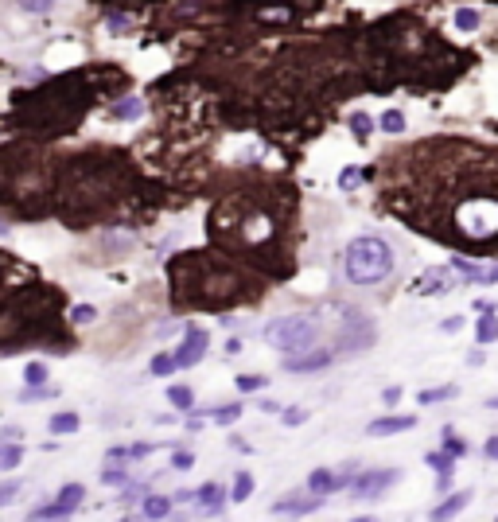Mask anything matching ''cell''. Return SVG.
<instances>
[{"label":"cell","instance_id":"cell-1","mask_svg":"<svg viewBox=\"0 0 498 522\" xmlns=\"http://www.w3.org/2000/svg\"><path fill=\"white\" fill-rule=\"evenodd\" d=\"M175 281V300L187 308H234L245 300V277L219 254H187L168 265Z\"/></svg>","mask_w":498,"mask_h":522},{"label":"cell","instance_id":"cell-2","mask_svg":"<svg viewBox=\"0 0 498 522\" xmlns=\"http://www.w3.org/2000/svg\"><path fill=\"white\" fill-rule=\"evenodd\" d=\"M393 265H397L393 246L377 234H358L343 254V269H347L351 285H382L393 273Z\"/></svg>","mask_w":498,"mask_h":522},{"label":"cell","instance_id":"cell-3","mask_svg":"<svg viewBox=\"0 0 498 522\" xmlns=\"http://www.w3.org/2000/svg\"><path fill=\"white\" fill-rule=\"evenodd\" d=\"M265 340L277 347L280 355H296L316 347L319 340V324L312 316H277L265 324Z\"/></svg>","mask_w":498,"mask_h":522},{"label":"cell","instance_id":"cell-4","mask_svg":"<svg viewBox=\"0 0 498 522\" xmlns=\"http://www.w3.org/2000/svg\"><path fill=\"white\" fill-rule=\"evenodd\" d=\"M374 340H377V331H374V324H370L362 312H347V316H343V328H339V347L343 351H366Z\"/></svg>","mask_w":498,"mask_h":522},{"label":"cell","instance_id":"cell-5","mask_svg":"<svg viewBox=\"0 0 498 522\" xmlns=\"http://www.w3.org/2000/svg\"><path fill=\"white\" fill-rule=\"evenodd\" d=\"M401 479V472L397 468H377V472H358L351 484V495L354 499H377L386 487H393Z\"/></svg>","mask_w":498,"mask_h":522},{"label":"cell","instance_id":"cell-6","mask_svg":"<svg viewBox=\"0 0 498 522\" xmlns=\"http://www.w3.org/2000/svg\"><path fill=\"white\" fill-rule=\"evenodd\" d=\"M210 347V335L199 324H187V331H183L179 347H175V363H179V370H187V366L203 363V355H207Z\"/></svg>","mask_w":498,"mask_h":522},{"label":"cell","instance_id":"cell-7","mask_svg":"<svg viewBox=\"0 0 498 522\" xmlns=\"http://www.w3.org/2000/svg\"><path fill=\"white\" fill-rule=\"evenodd\" d=\"M331 363H335V351H327V347H308V351L284 355V370H288V375H312V370H327Z\"/></svg>","mask_w":498,"mask_h":522},{"label":"cell","instance_id":"cell-8","mask_svg":"<svg viewBox=\"0 0 498 522\" xmlns=\"http://www.w3.org/2000/svg\"><path fill=\"white\" fill-rule=\"evenodd\" d=\"M451 289H456V269H451V265L425 269V273L413 281L416 296H440V292H451Z\"/></svg>","mask_w":498,"mask_h":522},{"label":"cell","instance_id":"cell-9","mask_svg":"<svg viewBox=\"0 0 498 522\" xmlns=\"http://www.w3.org/2000/svg\"><path fill=\"white\" fill-rule=\"evenodd\" d=\"M323 507V495H316V491H308V495H284L273 503V514H284V519H304V514H316V510Z\"/></svg>","mask_w":498,"mask_h":522},{"label":"cell","instance_id":"cell-10","mask_svg":"<svg viewBox=\"0 0 498 522\" xmlns=\"http://www.w3.org/2000/svg\"><path fill=\"white\" fill-rule=\"evenodd\" d=\"M413 425H416L413 413H393V417H377V421H370L366 433H370V437H393V433H409Z\"/></svg>","mask_w":498,"mask_h":522},{"label":"cell","instance_id":"cell-11","mask_svg":"<svg viewBox=\"0 0 498 522\" xmlns=\"http://www.w3.org/2000/svg\"><path fill=\"white\" fill-rule=\"evenodd\" d=\"M451 269L463 273L471 285H495V281H498V269L495 265H475V261H467V257H451Z\"/></svg>","mask_w":498,"mask_h":522},{"label":"cell","instance_id":"cell-12","mask_svg":"<svg viewBox=\"0 0 498 522\" xmlns=\"http://www.w3.org/2000/svg\"><path fill=\"white\" fill-rule=\"evenodd\" d=\"M226 487L222 484H203L199 487V510L203 514H222V507H226Z\"/></svg>","mask_w":498,"mask_h":522},{"label":"cell","instance_id":"cell-13","mask_svg":"<svg viewBox=\"0 0 498 522\" xmlns=\"http://www.w3.org/2000/svg\"><path fill=\"white\" fill-rule=\"evenodd\" d=\"M467 503H471V491H451V495L444 499L440 507H432L428 514H432V519H451V514H460Z\"/></svg>","mask_w":498,"mask_h":522},{"label":"cell","instance_id":"cell-14","mask_svg":"<svg viewBox=\"0 0 498 522\" xmlns=\"http://www.w3.org/2000/svg\"><path fill=\"white\" fill-rule=\"evenodd\" d=\"M171 503L175 499H168V495H145L140 499V519H168Z\"/></svg>","mask_w":498,"mask_h":522},{"label":"cell","instance_id":"cell-15","mask_svg":"<svg viewBox=\"0 0 498 522\" xmlns=\"http://www.w3.org/2000/svg\"><path fill=\"white\" fill-rule=\"evenodd\" d=\"M129 479H133V475H129V460H105L101 484H110V487H125Z\"/></svg>","mask_w":498,"mask_h":522},{"label":"cell","instance_id":"cell-16","mask_svg":"<svg viewBox=\"0 0 498 522\" xmlns=\"http://www.w3.org/2000/svg\"><path fill=\"white\" fill-rule=\"evenodd\" d=\"M74 507H66L62 499H55V503H43V507H32L27 510V519H71Z\"/></svg>","mask_w":498,"mask_h":522},{"label":"cell","instance_id":"cell-17","mask_svg":"<svg viewBox=\"0 0 498 522\" xmlns=\"http://www.w3.org/2000/svg\"><path fill=\"white\" fill-rule=\"evenodd\" d=\"M475 340H479V343H495V340H498V316H495V312H479Z\"/></svg>","mask_w":498,"mask_h":522},{"label":"cell","instance_id":"cell-18","mask_svg":"<svg viewBox=\"0 0 498 522\" xmlns=\"http://www.w3.org/2000/svg\"><path fill=\"white\" fill-rule=\"evenodd\" d=\"M78 413H51V421H47V429L59 437V433H78Z\"/></svg>","mask_w":498,"mask_h":522},{"label":"cell","instance_id":"cell-19","mask_svg":"<svg viewBox=\"0 0 498 522\" xmlns=\"http://www.w3.org/2000/svg\"><path fill=\"white\" fill-rule=\"evenodd\" d=\"M249 495H253V475L238 472V475H234V487H230V503H245Z\"/></svg>","mask_w":498,"mask_h":522},{"label":"cell","instance_id":"cell-20","mask_svg":"<svg viewBox=\"0 0 498 522\" xmlns=\"http://www.w3.org/2000/svg\"><path fill=\"white\" fill-rule=\"evenodd\" d=\"M456 394H460V386H436V390H421L416 401H421V405H436V401H448V398H456Z\"/></svg>","mask_w":498,"mask_h":522},{"label":"cell","instance_id":"cell-21","mask_svg":"<svg viewBox=\"0 0 498 522\" xmlns=\"http://www.w3.org/2000/svg\"><path fill=\"white\" fill-rule=\"evenodd\" d=\"M113 113H117L121 121H136V117L145 113V106H140V97H121V102L113 106Z\"/></svg>","mask_w":498,"mask_h":522},{"label":"cell","instance_id":"cell-22","mask_svg":"<svg viewBox=\"0 0 498 522\" xmlns=\"http://www.w3.org/2000/svg\"><path fill=\"white\" fill-rule=\"evenodd\" d=\"M168 401L175 405V410H183V413H191V410H195V394H191V386H171V390H168Z\"/></svg>","mask_w":498,"mask_h":522},{"label":"cell","instance_id":"cell-23","mask_svg":"<svg viewBox=\"0 0 498 522\" xmlns=\"http://www.w3.org/2000/svg\"><path fill=\"white\" fill-rule=\"evenodd\" d=\"M148 370H152V375L156 378H168L171 370H179V363H175V355H152V363H148Z\"/></svg>","mask_w":498,"mask_h":522},{"label":"cell","instance_id":"cell-24","mask_svg":"<svg viewBox=\"0 0 498 522\" xmlns=\"http://www.w3.org/2000/svg\"><path fill=\"white\" fill-rule=\"evenodd\" d=\"M210 417H214V425H234L238 417H242V405L238 401H230V405H219V410H207Z\"/></svg>","mask_w":498,"mask_h":522},{"label":"cell","instance_id":"cell-25","mask_svg":"<svg viewBox=\"0 0 498 522\" xmlns=\"http://www.w3.org/2000/svg\"><path fill=\"white\" fill-rule=\"evenodd\" d=\"M440 440H444V449H448L451 456H456V460H460V456H467V444H463V440L456 437V429H451V425L440 429Z\"/></svg>","mask_w":498,"mask_h":522},{"label":"cell","instance_id":"cell-26","mask_svg":"<svg viewBox=\"0 0 498 522\" xmlns=\"http://www.w3.org/2000/svg\"><path fill=\"white\" fill-rule=\"evenodd\" d=\"M20 460H24V449H20V444H0V468H4V472L20 468Z\"/></svg>","mask_w":498,"mask_h":522},{"label":"cell","instance_id":"cell-27","mask_svg":"<svg viewBox=\"0 0 498 522\" xmlns=\"http://www.w3.org/2000/svg\"><path fill=\"white\" fill-rule=\"evenodd\" d=\"M24 382L27 386H47V363H39V359L36 363H27L24 366Z\"/></svg>","mask_w":498,"mask_h":522},{"label":"cell","instance_id":"cell-28","mask_svg":"<svg viewBox=\"0 0 498 522\" xmlns=\"http://www.w3.org/2000/svg\"><path fill=\"white\" fill-rule=\"evenodd\" d=\"M55 394H59V390H51V386H24L20 390V401H47V398H55Z\"/></svg>","mask_w":498,"mask_h":522},{"label":"cell","instance_id":"cell-29","mask_svg":"<svg viewBox=\"0 0 498 522\" xmlns=\"http://www.w3.org/2000/svg\"><path fill=\"white\" fill-rule=\"evenodd\" d=\"M382 129H386V133H405V113L401 110H386L382 113Z\"/></svg>","mask_w":498,"mask_h":522},{"label":"cell","instance_id":"cell-30","mask_svg":"<svg viewBox=\"0 0 498 522\" xmlns=\"http://www.w3.org/2000/svg\"><path fill=\"white\" fill-rule=\"evenodd\" d=\"M428 468H436V472H451V468H456V456H451L448 449H444V452H428Z\"/></svg>","mask_w":498,"mask_h":522},{"label":"cell","instance_id":"cell-31","mask_svg":"<svg viewBox=\"0 0 498 522\" xmlns=\"http://www.w3.org/2000/svg\"><path fill=\"white\" fill-rule=\"evenodd\" d=\"M94 320H97L94 304H74L71 308V324H94Z\"/></svg>","mask_w":498,"mask_h":522},{"label":"cell","instance_id":"cell-32","mask_svg":"<svg viewBox=\"0 0 498 522\" xmlns=\"http://www.w3.org/2000/svg\"><path fill=\"white\" fill-rule=\"evenodd\" d=\"M187 468H195V452L191 449H175L171 452V472H187Z\"/></svg>","mask_w":498,"mask_h":522},{"label":"cell","instance_id":"cell-33","mask_svg":"<svg viewBox=\"0 0 498 522\" xmlns=\"http://www.w3.org/2000/svg\"><path fill=\"white\" fill-rule=\"evenodd\" d=\"M59 499L66 503V507H78V503L86 499V487H82V484H66V487L59 491Z\"/></svg>","mask_w":498,"mask_h":522},{"label":"cell","instance_id":"cell-34","mask_svg":"<svg viewBox=\"0 0 498 522\" xmlns=\"http://www.w3.org/2000/svg\"><path fill=\"white\" fill-rule=\"evenodd\" d=\"M456 27H460V32H475V27H479V12H475V8H460V12H456Z\"/></svg>","mask_w":498,"mask_h":522},{"label":"cell","instance_id":"cell-35","mask_svg":"<svg viewBox=\"0 0 498 522\" xmlns=\"http://www.w3.org/2000/svg\"><path fill=\"white\" fill-rule=\"evenodd\" d=\"M351 129H354V137H358V141H366V137H370V129H374V121H370L366 113H351Z\"/></svg>","mask_w":498,"mask_h":522},{"label":"cell","instance_id":"cell-36","mask_svg":"<svg viewBox=\"0 0 498 522\" xmlns=\"http://www.w3.org/2000/svg\"><path fill=\"white\" fill-rule=\"evenodd\" d=\"M265 382L269 378H261V375H242L238 378V390H242V394H257V390H265Z\"/></svg>","mask_w":498,"mask_h":522},{"label":"cell","instance_id":"cell-37","mask_svg":"<svg viewBox=\"0 0 498 522\" xmlns=\"http://www.w3.org/2000/svg\"><path fill=\"white\" fill-rule=\"evenodd\" d=\"M280 421H284L288 429L304 425V421H308V410H300V405H292V410H284V413H280Z\"/></svg>","mask_w":498,"mask_h":522},{"label":"cell","instance_id":"cell-38","mask_svg":"<svg viewBox=\"0 0 498 522\" xmlns=\"http://www.w3.org/2000/svg\"><path fill=\"white\" fill-rule=\"evenodd\" d=\"M145 491H148V484H133V479H129V484L121 487V503H136V499H145Z\"/></svg>","mask_w":498,"mask_h":522},{"label":"cell","instance_id":"cell-39","mask_svg":"<svg viewBox=\"0 0 498 522\" xmlns=\"http://www.w3.org/2000/svg\"><path fill=\"white\" fill-rule=\"evenodd\" d=\"M362 176H366V171H358V168H343V176H339V187H343V191H354Z\"/></svg>","mask_w":498,"mask_h":522},{"label":"cell","instance_id":"cell-40","mask_svg":"<svg viewBox=\"0 0 498 522\" xmlns=\"http://www.w3.org/2000/svg\"><path fill=\"white\" fill-rule=\"evenodd\" d=\"M16 495H20V484H16V479H8V484H0V507H4V503H12Z\"/></svg>","mask_w":498,"mask_h":522},{"label":"cell","instance_id":"cell-41","mask_svg":"<svg viewBox=\"0 0 498 522\" xmlns=\"http://www.w3.org/2000/svg\"><path fill=\"white\" fill-rule=\"evenodd\" d=\"M51 4H55V0H24V12L43 16V12H51Z\"/></svg>","mask_w":498,"mask_h":522},{"label":"cell","instance_id":"cell-42","mask_svg":"<svg viewBox=\"0 0 498 522\" xmlns=\"http://www.w3.org/2000/svg\"><path fill=\"white\" fill-rule=\"evenodd\" d=\"M105 460H133V449H125V444H113V449L105 452Z\"/></svg>","mask_w":498,"mask_h":522},{"label":"cell","instance_id":"cell-43","mask_svg":"<svg viewBox=\"0 0 498 522\" xmlns=\"http://www.w3.org/2000/svg\"><path fill=\"white\" fill-rule=\"evenodd\" d=\"M382 401H386V405H397V401H401V386H386L382 390Z\"/></svg>","mask_w":498,"mask_h":522},{"label":"cell","instance_id":"cell-44","mask_svg":"<svg viewBox=\"0 0 498 522\" xmlns=\"http://www.w3.org/2000/svg\"><path fill=\"white\" fill-rule=\"evenodd\" d=\"M175 503H199V487H195V491H187V487H183V491H175Z\"/></svg>","mask_w":498,"mask_h":522},{"label":"cell","instance_id":"cell-45","mask_svg":"<svg viewBox=\"0 0 498 522\" xmlns=\"http://www.w3.org/2000/svg\"><path fill=\"white\" fill-rule=\"evenodd\" d=\"M483 456H486V460H498V437H490L483 444Z\"/></svg>","mask_w":498,"mask_h":522},{"label":"cell","instance_id":"cell-46","mask_svg":"<svg viewBox=\"0 0 498 522\" xmlns=\"http://www.w3.org/2000/svg\"><path fill=\"white\" fill-rule=\"evenodd\" d=\"M475 312H495V300H490V296H479V300H475Z\"/></svg>","mask_w":498,"mask_h":522},{"label":"cell","instance_id":"cell-47","mask_svg":"<svg viewBox=\"0 0 498 522\" xmlns=\"http://www.w3.org/2000/svg\"><path fill=\"white\" fill-rule=\"evenodd\" d=\"M133 449V460H145L148 452H152V444H129Z\"/></svg>","mask_w":498,"mask_h":522},{"label":"cell","instance_id":"cell-48","mask_svg":"<svg viewBox=\"0 0 498 522\" xmlns=\"http://www.w3.org/2000/svg\"><path fill=\"white\" fill-rule=\"evenodd\" d=\"M129 27V20L125 16H110V32H125Z\"/></svg>","mask_w":498,"mask_h":522},{"label":"cell","instance_id":"cell-49","mask_svg":"<svg viewBox=\"0 0 498 522\" xmlns=\"http://www.w3.org/2000/svg\"><path fill=\"white\" fill-rule=\"evenodd\" d=\"M440 328H444V331H460V328H463V316H451V320H444Z\"/></svg>","mask_w":498,"mask_h":522},{"label":"cell","instance_id":"cell-50","mask_svg":"<svg viewBox=\"0 0 498 522\" xmlns=\"http://www.w3.org/2000/svg\"><path fill=\"white\" fill-rule=\"evenodd\" d=\"M451 472H456V468H451ZM451 472H440V475H436V487H440V491H448V487H451Z\"/></svg>","mask_w":498,"mask_h":522},{"label":"cell","instance_id":"cell-51","mask_svg":"<svg viewBox=\"0 0 498 522\" xmlns=\"http://www.w3.org/2000/svg\"><path fill=\"white\" fill-rule=\"evenodd\" d=\"M486 405H490V410H498V398H490V401H486Z\"/></svg>","mask_w":498,"mask_h":522},{"label":"cell","instance_id":"cell-52","mask_svg":"<svg viewBox=\"0 0 498 522\" xmlns=\"http://www.w3.org/2000/svg\"><path fill=\"white\" fill-rule=\"evenodd\" d=\"M0 273H4V254H0Z\"/></svg>","mask_w":498,"mask_h":522},{"label":"cell","instance_id":"cell-53","mask_svg":"<svg viewBox=\"0 0 498 522\" xmlns=\"http://www.w3.org/2000/svg\"><path fill=\"white\" fill-rule=\"evenodd\" d=\"M0 472H4V468H0Z\"/></svg>","mask_w":498,"mask_h":522}]
</instances>
